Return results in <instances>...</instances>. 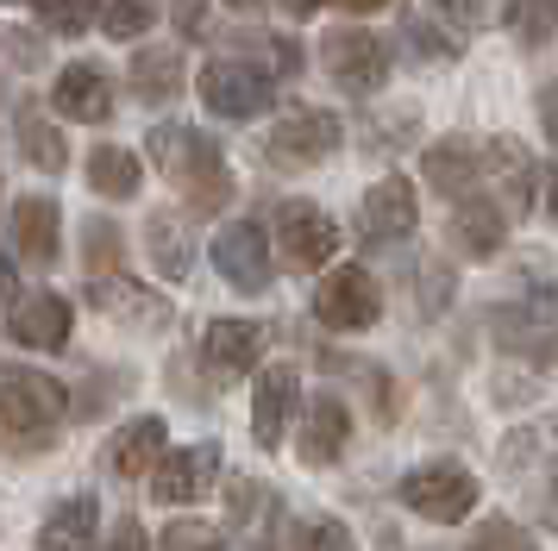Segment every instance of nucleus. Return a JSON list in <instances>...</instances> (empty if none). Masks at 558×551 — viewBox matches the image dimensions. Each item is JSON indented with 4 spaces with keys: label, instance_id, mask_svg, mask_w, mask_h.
<instances>
[{
    "label": "nucleus",
    "instance_id": "obj_1",
    "mask_svg": "<svg viewBox=\"0 0 558 551\" xmlns=\"http://www.w3.org/2000/svg\"><path fill=\"white\" fill-rule=\"evenodd\" d=\"M151 163L170 182L182 188V200L195 207V213H220L232 200V170L227 157H220V145L214 138H202L195 125H151Z\"/></svg>",
    "mask_w": 558,
    "mask_h": 551
},
{
    "label": "nucleus",
    "instance_id": "obj_2",
    "mask_svg": "<svg viewBox=\"0 0 558 551\" xmlns=\"http://www.w3.org/2000/svg\"><path fill=\"white\" fill-rule=\"evenodd\" d=\"M477 476L464 470V464H452V457H439V464H421V470L402 476V501L421 514V521L433 526H458L471 507H477Z\"/></svg>",
    "mask_w": 558,
    "mask_h": 551
},
{
    "label": "nucleus",
    "instance_id": "obj_3",
    "mask_svg": "<svg viewBox=\"0 0 558 551\" xmlns=\"http://www.w3.org/2000/svg\"><path fill=\"white\" fill-rule=\"evenodd\" d=\"M63 382H51L45 370H0V426L13 439H45L63 420Z\"/></svg>",
    "mask_w": 558,
    "mask_h": 551
},
{
    "label": "nucleus",
    "instance_id": "obj_4",
    "mask_svg": "<svg viewBox=\"0 0 558 551\" xmlns=\"http://www.w3.org/2000/svg\"><path fill=\"white\" fill-rule=\"evenodd\" d=\"M377 314H383V289L364 264H339L314 289V320L332 326V332H364V326H377Z\"/></svg>",
    "mask_w": 558,
    "mask_h": 551
},
{
    "label": "nucleus",
    "instance_id": "obj_5",
    "mask_svg": "<svg viewBox=\"0 0 558 551\" xmlns=\"http://www.w3.org/2000/svg\"><path fill=\"white\" fill-rule=\"evenodd\" d=\"M320 63H327V75L345 88V95H377L383 82H389V45H383L377 32H357V25L327 32Z\"/></svg>",
    "mask_w": 558,
    "mask_h": 551
},
{
    "label": "nucleus",
    "instance_id": "obj_6",
    "mask_svg": "<svg viewBox=\"0 0 558 551\" xmlns=\"http://www.w3.org/2000/svg\"><path fill=\"white\" fill-rule=\"evenodd\" d=\"M270 75L252 70L245 57H214L202 70V100H207V113L214 120H257L264 107H270Z\"/></svg>",
    "mask_w": 558,
    "mask_h": 551
},
{
    "label": "nucleus",
    "instance_id": "obj_7",
    "mask_svg": "<svg viewBox=\"0 0 558 551\" xmlns=\"http://www.w3.org/2000/svg\"><path fill=\"white\" fill-rule=\"evenodd\" d=\"M277 250H282L289 270H320V264H332V250H339V225L314 200H282L277 207Z\"/></svg>",
    "mask_w": 558,
    "mask_h": 551
},
{
    "label": "nucleus",
    "instance_id": "obj_8",
    "mask_svg": "<svg viewBox=\"0 0 558 551\" xmlns=\"http://www.w3.org/2000/svg\"><path fill=\"white\" fill-rule=\"evenodd\" d=\"M332 150H339V120H332V113H314V107L277 120L270 138H264V157L282 163V170H307V163H320V157H332Z\"/></svg>",
    "mask_w": 558,
    "mask_h": 551
},
{
    "label": "nucleus",
    "instance_id": "obj_9",
    "mask_svg": "<svg viewBox=\"0 0 558 551\" xmlns=\"http://www.w3.org/2000/svg\"><path fill=\"white\" fill-rule=\"evenodd\" d=\"M88 301H95V314H107L113 326H132V332H163L170 326V301L145 282H132V276H95Z\"/></svg>",
    "mask_w": 558,
    "mask_h": 551
},
{
    "label": "nucleus",
    "instance_id": "obj_10",
    "mask_svg": "<svg viewBox=\"0 0 558 551\" xmlns=\"http://www.w3.org/2000/svg\"><path fill=\"white\" fill-rule=\"evenodd\" d=\"M214 270L227 276L232 289L264 295V289H270V245H264V225L257 220H232L227 232L214 238Z\"/></svg>",
    "mask_w": 558,
    "mask_h": 551
},
{
    "label": "nucleus",
    "instance_id": "obj_11",
    "mask_svg": "<svg viewBox=\"0 0 558 551\" xmlns=\"http://www.w3.org/2000/svg\"><path fill=\"white\" fill-rule=\"evenodd\" d=\"M414 220H421V200H414V182H402V175H383L377 188L357 200V238H371V245L408 238Z\"/></svg>",
    "mask_w": 558,
    "mask_h": 551
},
{
    "label": "nucleus",
    "instance_id": "obj_12",
    "mask_svg": "<svg viewBox=\"0 0 558 551\" xmlns=\"http://www.w3.org/2000/svg\"><path fill=\"white\" fill-rule=\"evenodd\" d=\"M264 357V326L252 320H214L202 332V364L214 370V382H239L245 370H257Z\"/></svg>",
    "mask_w": 558,
    "mask_h": 551
},
{
    "label": "nucleus",
    "instance_id": "obj_13",
    "mask_svg": "<svg viewBox=\"0 0 558 551\" xmlns=\"http://www.w3.org/2000/svg\"><path fill=\"white\" fill-rule=\"evenodd\" d=\"M51 107H57V120L101 125L107 113H113V82H107L101 63H70V70L51 82Z\"/></svg>",
    "mask_w": 558,
    "mask_h": 551
},
{
    "label": "nucleus",
    "instance_id": "obj_14",
    "mask_svg": "<svg viewBox=\"0 0 558 551\" xmlns=\"http://www.w3.org/2000/svg\"><path fill=\"white\" fill-rule=\"evenodd\" d=\"M220 476V445H182L157 457V501H202Z\"/></svg>",
    "mask_w": 558,
    "mask_h": 551
},
{
    "label": "nucleus",
    "instance_id": "obj_15",
    "mask_svg": "<svg viewBox=\"0 0 558 551\" xmlns=\"http://www.w3.org/2000/svg\"><path fill=\"white\" fill-rule=\"evenodd\" d=\"M345 439H352V414H345V401L339 395H314L307 401V420H302V457L307 470H320V464H332L339 451H345Z\"/></svg>",
    "mask_w": 558,
    "mask_h": 551
},
{
    "label": "nucleus",
    "instance_id": "obj_16",
    "mask_svg": "<svg viewBox=\"0 0 558 551\" xmlns=\"http://www.w3.org/2000/svg\"><path fill=\"white\" fill-rule=\"evenodd\" d=\"M57 238H63V220H57V200L45 195H26L20 207H13V245H20V257H26L32 270H51L57 264Z\"/></svg>",
    "mask_w": 558,
    "mask_h": 551
},
{
    "label": "nucleus",
    "instance_id": "obj_17",
    "mask_svg": "<svg viewBox=\"0 0 558 551\" xmlns=\"http://www.w3.org/2000/svg\"><path fill=\"white\" fill-rule=\"evenodd\" d=\"M496 339H502L508 351L533 357V364H553V301H546V289H539L527 307H502V314H496Z\"/></svg>",
    "mask_w": 558,
    "mask_h": 551
},
{
    "label": "nucleus",
    "instance_id": "obj_18",
    "mask_svg": "<svg viewBox=\"0 0 558 551\" xmlns=\"http://www.w3.org/2000/svg\"><path fill=\"white\" fill-rule=\"evenodd\" d=\"M70 326H76V314H70L63 295H26L13 307V339L32 345V351H63Z\"/></svg>",
    "mask_w": 558,
    "mask_h": 551
},
{
    "label": "nucleus",
    "instance_id": "obj_19",
    "mask_svg": "<svg viewBox=\"0 0 558 551\" xmlns=\"http://www.w3.org/2000/svg\"><path fill=\"white\" fill-rule=\"evenodd\" d=\"M95 526H101L95 495L57 501L51 514H45V526H38V551H95Z\"/></svg>",
    "mask_w": 558,
    "mask_h": 551
},
{
    "label": "nucleus",
    "instance_id": "obj_20",
    "mask_svg": "<svg viewBox=\"0 0 558 551\" xmlns=\"http://www.w3.org/2000/svg\"><path fill=\"white\" fill-rule=\"evenodd\" d=\"M502 232H508V220H502V207H496V200H483V195H464V200H458L452 238H458V250H464L471 264L496 257V250H502Z\"/></svg>",
    "mask_w": 558,
    "mask_h": 551
},
{
    "label": "nucleus",
    "instance_id": "obj_21",
    "mask_svg": "<svg viewBox=\"0 0 558 551\" xmlns=\"http://www.w3.org/2000/svg\"><path fill=\"white\" fill-rule=\"evenodd\" d=\"M295 370L289 364H270L264 370V382H257V395H252V432H257V445L270 451L282 439V426H289V407H295Z\"/></svg>",
    "mask_w": 558,
    "mask_h": 551
},
{
    "label": "nucleus",
    "instance_id": "obj_22",
    "mask_svg": "<svg viewBox=\"0 0 558 551\" xmlns=\"http://www.w3.org/2000/svg\"><path fill=\"white\" fill-rule=\"evenodd\" d=\"M157 457H163V420H151V414L132 420V426H120V432L107 439V451H101V464L113 476H145Z\"/></svg>",
    "mask_w": 558,
    "mask_h": 551
},
{
    "label": "nucleus",
    "instance_id": "obj_23",
    "mask_svg": "<svg viewBox=\"0 0 558 551\" xmlns=\"http://www.w3.org/2000/svg\"><path fill=\"white\" fill-rule=\"evenodd\" d=\"M421 175H427V188H439V195H464V188H477V145H464V138H439V145L421 157Z\"/></svg>",
    "mask_w": 558,
    "mask_h": 551
},
{
    "label": "nucleus",
    "instance_id": "obj_24",
    "mask_svg": "<svg viewBox=\"0 0 558 551\" xmlns=\"http://www.w3.org/2000/svg\"><path fill=\"white\" fill-rule=\"evenodd\" d=\"M132 95L138 100H177L182 95V50L151 45L132 57Z\"/></svg>",
    "mask_w": 558,
    "mask_h": 551
},
{
    "label": "nucleus",
    "instance_id": "obj_25",
    "mask_svg": "<svg viewBox=\"0 0 558 551\" xmlns=\"http://www.w3.org/2000/svg\"><path fill=\"white\" fill-rule=\"evenodd\" d=\"M232 521L245 526V551L277 546V495L257 482H232Z\"/></svg>",
    "mask_w": 558,
    "mask_h": 551
},
{
    "label": "nucleus",
    "instance_id": "obj_26",
    "mask_svg": "<svg viewBox=\"0 0 558 551\" xmlns=\"http://www.w3.org/2000/svg\"><path fill=\"white\" fill-rule=\"evenodd\" d=\"M145 238H151V264L170 276V282H182V276L195 270V245H189V225H182L177 213H151Z\"/></svg>",
    "mask_w": 558,
    "mask_h": 551
},
{
    "label": "nucleus",
    "instance_id": "obj_27",
    "mask_svg": "<svg viewBox=\"0 0 558 551\" xmlns=\"http://www.w3.org/2000/svg\"><path fill=\"white\" fill-rule=\"evenodd\" d=\"M88 188L107 200H132L138 195V157L120 145H101L95 157H88Z\"/></svg>",
    "mask_w": 558,
    "mask_h": 551
},
{
    "label": "nucleus",
    "instance_id": "obj_28",
    "mask_svg": "<svg viewBox=\"0 0 558 551\" xmlns=\"http://www.w3.org/2000/svg\"><path fill=\"white\" fill-rule=\"evenodd\" d=\"M477 163H483L489 175H496V182H508V188H514V195L527 200V207H533V188L546 182V175L533 170V157H527L521 145H514V138H496L489 150H477Z\"/></svg>",
    "mask_w": 558,
    "mask_h": 551
},
{
    "label": "nucleus",
    "instance_id": "obj_29",
    "mask_svg": "<svg viewBox=\"0 0 558 551\" xmlns=\"http://www.w3.org/2000/svg\"><path fill=\"white\" fill-rule=\"evenodd\" d=\"M88 20H101L107 38H145L157 7L151 0H88Z\"/></svg>",
    "mask_w": 558,
    "mask_h": 551
},
{
    "label": "nucleus",
    "instance_id": "obj_30",
    "mask_svg": "<svg viewBox=\"0 0 558 551\" xmlns=\"http://www.w3.org/2000/svg\"><path fill=\"white\" fill-rule=\"evenodd\" d=\"M20 145H26V157L38 163V170H51V175L70 163V145H63V132H57V125H45L38 113H26V120H20Z\"/></svg>",
    "mask_w": 558,
    "mask_h": 551
},
{
    "label": "nucleus",
    "instance_id": "obj_31",
    "mask_svg": "<svg viewBox=\"0 0 558 551\" xmlns=\"http://www.w3.org/2000/svg\"><path fill=\"white\" fill-rule=\"evenodd\" d=\"M553 0H508V32L521 38L527 50H546V38H553Z\"/></svg>",
    "mask_w": 558,
    "mask_h": 551
},
{
    "label": "nucleus",
    "instance_id": "obj_32",
    "mask_svg": "<svg viewBox=\"0 0 558 551\" xmlns=\"http://www.w3.org/2000/svg\"><path fill=\"white\" fill-rule=\"evenodd\" d=\"M239 45L264 63V75H295V70H302V50L289 45V38H277V32H239ZM257 63H252V70H257Z\"/></svg>",
    "mask_w": 558,
    "mask_h": 551
},
{
    "label": "nucleus",
    "instance_id": "obj_33",
    "mask_svg": "<svg viewBox=\"0 0 558 551\" xmlns=\"http://www.w3.org/2000/svg\"><path fill=\"white\" fill-rule=\"evenodd\" d=\"M32 13H38V25H45V32H57V38H76V32H88V0H32Z\"/></svg>",
    "mask_w": 558,
    "mask_h": 551
},
{
    "label": "nucleus",
    "instance_id": "obj_34",
    "mask_svg": "<svg viewBox=\"0 0 558 551\" xmlns=\"http://www.w3.org/2000/svg\"><path fill=\"white\" fill-rule=\"evenodd\" d=\"M157 551H227V539H220L207 521H170L163 539H157Z\"/></svg>",
    "mask_w": 558,
    "mask_h": 551
},
{
    "label": "nucleus",
    "instance_id": "obj_35",
    "mask_svg": "<svg viewBox=\"0 0 558 551\" xmlns=\"http://www.w3.org/2000/svg\"><path fill=\"white\" fill-rule=\"evenodd\" d=\"M471 551H539V539H533L527 526H514V521H489V526H477Z\"/></svg>",
    "mask_w": 558,
    "mask_h": 551
},
{
    "label": "nucleus",
    "instance_id": "obj_36",
    "mask_svg": "<svg viewBox=\"0 0 558 551\" xmlns=\"http://www.w3.org/2000/svg\"><path fill=\"white\" fill-rule=\"evenodd\" d=\"M295 546H302V551H357V546H352V532H345L339 521H307Z\"/></svg>",
    "mask_w": 558,
    "mask_h": 551
},
{
    "label": "nucleus",
    "instance_id": "obj_37",
    "mask_svg": "<svg viewBox=\"0 0 558 551\" xmlns=\"http://www.w3.org/2000/svg\"><path fill=\"white\" fill-rule=\"evenodd\" d=\"M439 13H446L458 32H483L489 13H496V0H439Z\"/></svg>",
    "mask_w": 558,
    "mask_h": 551
},
{
    "label": "nucleus",
    "instance_id": "obj_38",
    "mask_svg": "<svg viewBox=\"0 0 558 551\" xmlns=\"http://www.w3.org/2000/svg\"><path fill=\"white\" fill-rule=\"evenodd\" d=\"M82 238H88V257H95V270H107V257L120 264V232H113L107 220H88V225H82Z\"/></svg>",
    "mask_w": 558,
    "mask_h": 551
},
{
    "label": "nucleus",
    "instance_id": "obj_39",
    "mask_svg": "<svg viewBox=\"0 0 558 551\" xmlns=\"http://www.w3.org/2000/svg\"><path fill=\"white\" fill-rule=\"evenodd\" d=\"M546 445V432H539V426H533V432H514V439H508L502 445V464L508 470H514V464H533V451Z\"/></svg>",
    "mask_w": 558,
    "mask_h": 551
},
{
    "label": "nucleus",
    "instance_id": "obj_40",
    "mask_svg": "<svg viewBox=\"0 0 558 551\" xmlns=\"http://www.w3.org/2000/svg\"><path fill=\"white\" fill-rule=\"evenodd\" d=\"M101 551H145V526L132 521V514H120V521H113V539H107Z\"/></svg>",
    "mask_w": 558,
    "mask_h": 551
},
{
    "label": "nucleus",
    "instance_id": "obj_41",
    "mask_svg": "<svg viewBox=\"0 0 558 551\" xmlns=\"http://www.w3.org/2000/svg\"><path fill=\"white\" fill-rule=\"evenodd\" d=\"M408 45H421L427 57H452V45H439V32H433V25H408Z\"/></svg>",
    "mask_w": 558,
    "mask_h": 551
},
{
    "label": "nucleus",
    "instance_id": "obj_42",
    "mask_svg": "<svg viewBox=\"0 0 558 551\" xmlns=\"http://www.w3.org/2000/svg\"><path fill=\"white\" fill-rule=\"evenodd\" d=\"M13 289H20V270H13V257H7V250H0V301L13 295Z\"/></svg>",
    "mask_w": 558,
    "mask_h": 551
},
{
    "label": "nucleus",
    "instance_id": "obj_43",
    "mask_svg": "<svg viewBox=\"0 0 558 551\" xmlns=\"http://www.w3.org/2000/svg\"><path fill=\"white\" fill-rule=\"evenodd\" d=\"M339 7H345V13H383L389 0H339Z\"/></svg>",
    "mask_w": 558,
    "mask_h": 551
},
{
    "label": "nucleus",
    "instance_id": "obj_44",
    "mask_svg": "<svg viewBox=\"0 0 558 551\" xmlns=\"http://www.w3.org/2000/svg\"><path fill=\"white\" fill-rule=\"evenodd\" d=\"M282 7H289V13H295V20H307V13H314V7H320V0H282Z\"/></svg>",
    "mask_w": 558,
    "mask_h": 551
},
{
    "label": "nucleus",
    "instance_id": "obj_45",
    "mask_svg": "<svg viewBox=\"0 0 558 551\" xmlns=\"http://www.w3.org/2000/svg\"><path fill=\"white\" fill-rule=\"evenodd\" d=\"M227 7H239V13H252V7H264V0H227Z\"/></svg>",
    "mask_w": 558,
    "mask_h": 551
},
{
    "label": "nucleus",
    "instance_id": "obj_46",
    "mask_svg": "<svg viewBox=\"0 0 558 551\" xmlns=\"http://www.w3.org/2000/svg\"><path fill=\"white\" fill-rule=\"evenodd\" d=\"M0 7H7V0H0Z\"/></svg>",
    "mask_w": 558,
    "mask_h": 551
}]
</instances>
